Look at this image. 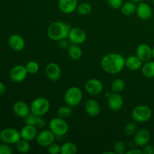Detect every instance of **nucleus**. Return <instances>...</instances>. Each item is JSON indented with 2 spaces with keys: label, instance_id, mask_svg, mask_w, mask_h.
Here are the masks:
<instances>
[{
  "label": "nucleus",
  "instance_id": "obj_39",
  "mask_svg": "<svg viewBox=\"0 0 154 154\" xmlns=\"http://www.w3.org/2000/svg\"><path fill=\"white\" fill-rule=\"evenodd\" d=\"M142 153H143L142 150H139V149L138 148L132 149V150L126 152V154H142Z\"/></svg>",
  "mask_w": 154,
  "mask_h": 154
},
{
  "label": "nucleus",
  "instance_id": "obj_36",
  "mask_svg": "<svg viewBox=\"0 0 154 154\" xmlns=\"http://www.w3.org/2000/svg\"><path fill=\"white\" fill-rule=\"evenodd\" d=\"M13 153V150L8 144H0V154H11Z\"/></svg>",
  "mask_w": 154,
  "mask_h": 154
},
{
  "label": "nucleus",
  "instance_id": "obj_7",
  "mask_svg": "<svg viewBox=\"0 0 154 154\" xmlns=\"http://www.w3.org/2000/svg\"><path fill=\"white\" fill-rule=\"evenodd\" d=\"M20 139V132L14 128H6L0 132V140L5 144H16Z\"/></svg>",
  "mask_w": 154,
  "mask_h": 154
},
{
  "label": "nucleus",
  "instance_id": "obj_11",
  "mask_svg": "<svg viewBox=\"0 0 154 154\" xmlns=\"http://www.w3.org/2000/svg\"><path fill=\"white\" fill-rule=\"evenodd\" d=\"M27 72L26 66L22 65H17L11 69L10 72V78L12 81L15 83H20L26 79L27 76Z\"/></svg>",
  "mask_w": 154,
  "mask_h": 154
},
{
  "label": "nucleus",
  "instance_id": "obj_1",
  "mask_svg": "<svg viewBox=\"0 0 154 154\" xmlns=\"http://www.w3.org/2000/svg\"><path fill=\"white\" fill-rule=\"evenodd\" d=\"M124 57L119 54H108L105 55L101 61V67L106 73L117 75L122 72L125 67Z\"/></svg>",
  "mask_w": 154,
  "mask_h": 154
},
{
  "label": "nucleus",
  "instance_id": "obj_30",
  "mask_svg": "<svg viewBox=\"0 0 154 154\" xmlns=\"http://www.w3.org/2000/svg\"><path fill=\"white\" fill-rule=\"evenodd\" d=\"M77 11L78 14L83 16H87L90 14L92 11V5L89 2H82L78 4L77 8Z\"/></svg>",
  "mask_w": 154,
  "mask_h": 154
},
{
  "label": "nucleus",
  "instance_id": "obj_21",
  "mask_svg": "<svg viewBox=\"0 0 154 154\" xmlns=\"http://www.w3.org/2000/svg\"><path fill=\"white\" fill-rule=\"evenodd\" d=\"M84 109L86 113L90 117H96L101 111V107L99 102L95 99H89L85 102Z\"/></svg>",
  "mask_w": 154,
  "mask_h": 154
},
{
  "label": "nucleus",
  "instance_id": "obj_28",
  "mask_svg": "<svg viewBox=\"0 0 154 154\" xmlns=\"http://www.w3.org/2000/svg\"><path fill=\"white\" fill-rule=\"evenodd\" d=\"M125 87H126L125 81H123V79L118 78V79L114 80L112 82V84H111V91H112L113 93H120L124 90Z\"/></svg>",
  "mask_w": 154,
  "mask_h": 154
},
{
  "label": "nucleus",
  "instance_id": "obj_2",
  "mask_svg": "<svg viewBox=\"0 0 154 154\" xmlns=\"http://www.w3.org/2000/svg\"><path fill=\"white\" fill-rule=\"evenodd\" d=\"M70 27L68 24L62 21H55L51 23L47 29L48 35L51 40L63 41L69 35Z\"/></svg>",
  "mask_w": 154,
  "mask_h": 154
},
{
  "label": "nucleus",
  "instance_id": "obj_18",
  "mask_svg": "<svg viewBox=\"0 0 154 154\" xmlns=\"http://www.w3.org/2000/svg\"><path fill=\"white\" fill-rule=\"evenodd\" d=\"M108 107L111 110L114 111H117L121 109L123 105V97L120 96V93H113L109 95L108 99Z\"/></svg>",
  "mask_w": 154,
  "mask_h": 154
},
{
  "label": "nucleus",
  "instance_id": "obj_22",
  "mask_svg": "<svg viewBox=\"0 0 154 154\" xmlns=\"http://www.w3.org/2000/svg\"><path fill=\"white\" fill-rule=\"evenodd\" d=\"M125 66L130 70L137 71L141 69L143 62L136 55H131L126 59Z\"/></svg>",
  "mask_w": 154,
  "mask_h": 154
},
{
  "label": "nucleus",
  "instance_id": "obj_31",
  "mask_svg": "<svg viewBox=\"0 0 154 154\" xmlns=\"http://www.w3.org/2000/svg\"><path fill=\"white\" fill-rule=\"evenodd\" d=\"M72 114V107L69 106V105H64V106H62L57 110V116L60 118L63 119H66L68 117H70Z\"/></svg>",
  "mask_w": 154,
  "mask_h": 154
},
{
  "label": "nucleus",
  "instance_id": "obj_25",
  "mask_svg": "<svg viewBox=\"0 0 154 154\" xmlns=\"http://www.w3.org/2000/svg\"><path fill=\"white\" fill-rule=\"evenodd\" d=\"M141 73L145 78H154V61L145 62L141 67Z\"/></svg>",
  "mask_w": 154,
  "mask_h": 154
},
{
  "label": "nucleus",
  "instance_id": "obj_40",
  "mask_svg": "<svg viewBox=\"0 0 154 154\" xmlns=\"http://www.w3.org/2000/svg\"><path fill=\"white\" fill-rule=\"evenodd\" d=\"M5 93V86L2 81H0V96H2Z\"/></svg>",
  "mask_w": 154,
  "mask_h": 154
},
{
  "label": "nucleus",
  "instance_id": "obj_3",
  "mask_svg": "<svg viewBox=\"0 0 154 154\" xmlns=\"http://www.w3.org/2000/svg\"><path fill=\"white\" fill-rule=\"evenodd\" d=\"M51 104L48 99L38 97L35 99L30 105V111L32 114L38 116H44L49 111Z\"/></svg>",
  "mask_w": 154,
  "mask_h": 154
},
{
  "label": "nucleus",
  "instance_id": "obj_26",
  "mask_svg": "<svg viewBox=\"0 0 154 154\" xmlns=\"http://www.w3.org/2000/svg\"><path fill=\"white\" fill-rule=\"evenodd\" d=\"M68 54L71 59L74 60H78L82 57V50L78 46V45L73 44L69 47Z\"/></svg>",
  "mask_w": 154,
  "mask_h": 154
},
{
  "label": "nucleus",
  "instance_id": "obj_17",
  "mask_svg": "<svg viewBox=\"0 0 154 154\" xmlns=\"http://www.w3.org/2000/svg\"><path fill=\"white\" fill-rule=\"evenodd\" d=\"M13 111L17 117L25 118L31 113L30 106L23 101H18L13 105Z\"/></svg>",
  "mask_w": 154,
  "mask_h": 154
},
{
  "label": "nucleus",
  "instance_id": "obj_9",
  "mask_svg": "<svg viewBox=\"0 0 154 154\" xmlns=\"http://www.w3.org/2000/svg\"><path fill=\"white\" fill-rule=\"evenodd\" d=\"M68 38L73 44L81 45L83 44L87 39V34L85 31L79 27H74L70 29Z\"/></svg>",
  "mask_w": 154,
  "mask_h": 154
},
{
  "label": "nucleus",
  "instance_id": "obj_24",
  "mask_svg": "<svg viewBox=\"0 0 154 154\" xmlns=\"http://www.w3.org/2000/svg\"><path fill=\"white\" fill-rule=\"evenodd\" d=\"M136 8L137 5L135 4V2L129 0V2H123V5L120 8V10L122 14L125 16H132L136 12Z\"/></svg>",
  "mask_w": 154,
  "mask_h": 154
},
{
  "label": "nucleus",
  "instance_id": "obj_15",
  "mask_svg": "<svg viewBox=\"0 0 154 154\" xmlns=\"http://www.w3.org/2000/svg\"><path fill=\"white\" fill-rule=\"evenodd\" d=\"M136 56L141 60L142 62H147L151 60L153 57V54H152V48H150V45L147 44H141L138 45V48H136Z\"/></svg>",
  "mask_w": 154,
  "mask_h": 154
},
{
  "label": "nucleus",
  "instance_id": "obj_33",
  "mask_svg": "<svg viewBox=\"0 0 154 154\" xmlns=\"http://www.w3.org/2000/svg\"><path fill=\"white\" fill-rule=\"evenodd\" d=\"M137 131V126L135 124V123L133 122H130L128 124H126V126H125L124 132L129 136H132L135 134Z\"/></svg>",
  "mask_w": 154,
  "mask_h": 154
},
{
  "label": "nucleus",
  "instance_id": "obj_4",
  "mask_svg": "<svg viewBox=\"0 0 154 154\" xmlns=\"http://www.w3.org/2000/svg\"><path fill=\"white\" fill-rule=\"evenodd\" d=\"M83 99V93L78 87H72L66 90L64 95V100L68 105L75 107L79 105Z\"/></svg>",
  "mask_w": 154,
  "mask_h": 154
},
{
  "label": "nucleus",
  "instance_id": "obj_12",
  "mask_svg": "<svg viewBox=\"0 0 154 154\" xmlns=\"http://www.w3.org/2000/svg\"><path fill=\"white\" fill-rule=\"evenodd\" d=\"M135 13H136L137 16L143 20H150L153 16V10L150 5L143 1L138 3Z\"/></svg>",
  "mask_w": 154,
  "mask_h": 154
},
{
  "label": "nucleus",
  "instance_id": "obj_5",
  "mask_svg": "<svg viewBox=\"0 0 154 154\" xmlns=\"http://www.w3.org/2000/svg\"><path fill=\"white\" fill-rule=\"evenodd\" d=\"M49 129L56 136H63L69 131V125L65 119L57 117L49 122Z\"/></svg>",
  "mask_w": 154,
  "mask_h": 154
},
{
  "label": "nucleus",
  "instance_id": "obj_20",
  "mask_svg": "<svg viewBox=\"0 0 154 154\" xmlns=\"http://www.w3.org/2000/svg\"><path fill=\"white\" fill-rule=\"evenodd\" d=\"M8 45L14 51H20L25 47V40L20 35L13 34L9 36Z\"/></svg>",
  "mask_w": 154,
  "mask_h": 154
},
{
  "label": "nucleus",
  "instance_id": "obj_27",
  "mask_svg": "<svg viewBox=\"0 0 154 154\" xmlns=\"http://www.w3.org/2000/svg\"><path fill=\"white\" fill-rule=\"evenodd\" d=\"M78 152V147L74 143L66 142L61 146L62 154H75Z\"/></svg>",
  "mask_w": 154,
  "mask_h": 154
},
{
  "label": "nucleus",
  "instance_id": "obj_29",
  "mask_svg": "<svg viewBox=\"0 0 154 154\" xmlns=\"http://www.w3.org/2000/svg\"><path fill=\"white\" fill-rule=\"evenodd\" d=\"M16 149L21 153H26L30 150V144L28 141L21 138L16 143Z\"/></svg>",
  "mask_w": 154,
  "mask_h": 154
},
{
  "label": "nucleus",
  "instance_id": "obj_6",
  "mask_svg": "<svg viewBox=\"0 0 154 154\" xmlns=\"http://www.w3.org/2000/svg\"><path fill=\"white\" fill-rule=\"evenodd\" d=\"M152 111L147 105H138L135 107L132 112V117L135 121L144 123L151 118Z\"/></svg>",
  "mask_w": 154,
  "mask_h": 154
},
{
  "label": "nucleus",
  "instance_id": "obj_42",
  "mask_svg": "<svg viewBox=\"0 0 154 154\" xmlns=\"http://www.w3.org/2000/svg\"><path fill=\"white\" fill-rule=\"evenodd\" d=\"M108 153L114 154V152H110V151H108V152H105V153H104V154H108Z\"/></svg>",
  "mask_w": 154,
  "mask_h": 154
},
{
  "label": "nucleus",
  "instance_id": "obj_37",
  "mask_svg": "<svg viewBox=\"0 0 154 154\" xmlns=\"http://www.w3.org/2000/svg\"><path fill=\"white\" fill-rule=\"evenodd\" d=\"M108 4L112 8L119 9L123 4V0H108Z\"/></svg>",
  "mask_w": 154,
  "mask_h": 154
},
{
  "label": "nucleus",
  "instance_id": "obj_43",
  "mask_svg": "<svg viewBox=\"0 0 154 154\" xmlns=\"http://www.w3.org/2000/svg\"><path fill=\"white\" fill-rule=\"evenodd\" d=\"M152 54H153V57L154 58V47L152 48Z\"/></svg>",
  "mask_w": 154,
  "mask_h": 154
},
{
  "label": "nucleus",
  "instance_id": "obj_14",
  "mask_svg": "<svg viewBox=\"0 0 154 154\" xmlns=\"http://www.w3.org/2000/svg\"><path fill=\"white\" fill-rule=\"evenodd\" d=\"M45 75L48 79L56 81L60 79L61 75V69L56 63H50L45 67Z\"/></svg>",
  "mask_w": 154,
  "mask_h": 154
},
{
  "label": "nucleus",
  "instance_id": "obj_23",
  "mask_svg": "<svg viewBox=\"0 0 154 154\" xmlns=\"http://www.w3.org/2000/svg\"><path fill=\"white\" fill-rule=\"evenodd\" d=\"M24 119L26 124L32 125L37 128H43L45 126V120L42 118V116H38L30 113Z\"/></svg>",
  "mask_w": 154,
  "mask_h": 154
},
{
  "label": "nucleus",
  "instance_id": "obj_10",
  "mask_svg": "<svg viewBox=\"0 0 154 154\" xmlns=\"http://www.w3.org/2000/svg\"><path fill=\"white\" fill-rule=\"evenodd\" d=\"M85 90L89 94L93 95V96H97L100 94L103 90V84L102 81L96 78H92L88 80L86 82Z\"/></svg>",
  "mask_w": 154,
  "mask_h": 154
},
{
  "label": "nucleus",
  "instance_id": "obj_13",
  "mask_svg": "<svg viewBox=\"0 0 154 154\" xmlns=\"http://www.w3.org/2000/svg\"><path fill=\"white\" fill-rule=\"evenodd\" d=\"M150 134L147 129H140L134 135V141L138 147H144L150 141Z\"/></svg>",
  "mask_w": 154,
  "mask_h": 154
},
{
  "label": "nucleus",
  "instance_id": "obj_8",
  "mask_svg": "<svg viewBox=\"0 0 154 154\" xmlns=\"http://www.w3.org/2000/svg\"><path fill=\"white\" fill-rule=\"evenodd\" d=\"M55 136L51 129H45L38 134L36 137V142L39 146L43 147H48L51 144L54 143Z\"/></svg>",
  "mask_w": 154,
  "mask_h": 154
},
{
  "label": "nucleus",
  "instance_id": "obj_32",
  "mask_svg": "<svg viewBox=\"0 0 154 154\" xmlns=\"http://www.w3.org/2000/svg\"><path fill=\"white\" fill-rule=\"evenodd\" d=\"M26 69L28 74L33 75V74H35L38 72L39 65L37 62L32 60V61L28 62L26 63Z\"/></svg>",
  "mask_w": 154,
  "mask_h": 154
},
{
  "label": "nucleus",
  "instance_id": "obj_34",
  "mask_svg": "<svg viewBox=\"0 0 154 154\" xmlns=\"http://www.w3.org/2000/svg\"><path fill=\"white\" fill-rule=\"evenodd\" d=\"M114 152L117 154H123L126 150V145L122 141H116L114 145Z\"/></svg>",
  "mask_w": 154,
  "mask_h": 154
},
{
  "label": "nucleus",
  "instance_id": "obj_16",
  "mask_svg": "<svg viewBox=\"0 0 154 154\" xmlns=\"http://www.w3.org/2000/svg\"><path fill=\"white\" fill-rule=\"evenodd\" d=\"M78 0H59L58 7L64 14H72L77 10Z\"/></svg>",
  "mask_w": 154,
  "mask_h": 154
},
{
  "label": "nucleus",
  "instance_id": "obj_41",
  "mask_svg": "<svg viewBox=\"0 0 154 154\" xmlns=\"http://www.w3.org/2000/svg\"><path fill=\"white\" fill-rule=\"evenodd\" d=\"M130 1H132V2H142L143 0H130Z\"/></svg>",
  "mask_w": 154,
  "mask_h": 154
},
{
  "label": "nucleus",
  "instance_id": "obj_19",
  "mask_svg": "<svg viewBox=\"0 0 154 154\" xmlns=\"http://www.w3.org/2000/svg\"><path fill=\"white\" fill-rule=\"evenodd\" d=\"M21 138L30 141L35 139L38 135V128L32 125L26 124L20 130Z\"/></svg>",
  "mask_w": 154,
  "mask_h": 154
},
{
  "label": "nucleus",
  "instance_id": "obj_38",
  "mask_svg": "<svg viewBox=\"0 0 154 154\" xmlns=\"http://www.w3.org/2000/svg\"><path fill=\"white\" fill-rule=\"evenodd\" d=\"M143 153L145 154H154V146L146 144L143 150Z\"/></svg>",
  "mask_w": 154,
  "mask_h": 154
},
{
  "label": "nucleus",
  "instance_id": "obj_44",
  "mask_svg": "<svg viewBox=\"0 0 154 154\" xmlns=\"http://www.w3.org/2000/svg\"><path fill=\"white\" fill-rule=\"evenodd\" d=\"M152 2H153V6H154V0H152Z\"/></svg>",
  "mask_w": 154,
  "mask_h": 154
},
{
  "label": "nucleus",
  "instance_id": "obj_35",
  "mask_svg": "<svg viewBox=\"0 0 154 154\" xmlns=\"http://www.w3.org/2000/svg\"><path fill=\"white\" fill-rule=\"evenodd\" d=\"M48 152L51 154H58L61 153V146H60L57 144H55V143L51 144L49 147H48Z\"/></svg>",
  "mask_w": 154,
  "mask_h": 154
}]
</instances>
